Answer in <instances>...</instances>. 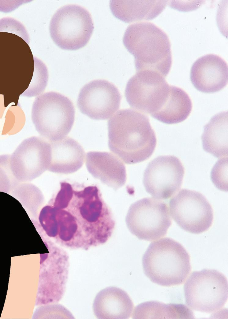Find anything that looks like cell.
Wrapping results in <instances>:
<instances>
[{
	"label": "cell",
	"mask_w": 228,
	"mask_h": 319,
	"mask_svg": "<svg viewBox=\"0 0 228 319\" xmlns=\"http://www.w3.org/2000/svg\"><path fill=\"white\" fill-rule=\"evenodd\" d=\"M53 211V236L60 244L87 250L106 243L115 222L96 185L60 183Z\"/></svg>",
	"instance_id": "1"
},
{
	"label": "cell",
	"mask_w": 228,
	"mask_h": 319,
	"mask_svg": "<svg viewBox=\"0 0 228 319\" xmlns=\"http://www.w3.org/2000/svg\"><path fill=\"white\" fill-rule=\"evenodd\" d=\"M108 146L112 152L126 164L148 159L157 143L148 116L131 109L120 110L108 120Z\"/></svg>",
	"instance_id": "2"
},
{
	"label": "cell",
	"mask_w": 228,
	"mask_h": 319,
	"mask_svg": "<svg viewBox=\"0 0 228 319\" xmlns=\"http://www.w3.org/2000/svg\"><path fill=\"white\" fill-rule=\"evenodd\" d=\"M123 41L134 57L137 71L150 70L167 76L172 64L171 44L160 28L150 22L132 24L126 30Z\"/></svg>",
	"instance_id": "3"
},
{
	"label": "cell",
	"mask_w": 228,
	"mask_h": 319,
	"mask_svg": "<svg viewBox=\"0 0 228 319\" xmlns=\"http://www.w3.org/2000/svg\"><path fill=\"white\" fill-rule=\"evenodd\" d=\"M142 263L146 275L153 282L164 286L183 283L191 270L186 250L169 237L151 243L143 256Z\"/></svg>",
	"instance_id": "4"
},
{
	"label": "cell",
	"mask_w": 228,
	"mask_h": 319,
	"mask_svg": "<svg viewBox=\"0 0 228 319\" xmlns=\"http://www.w3.org/2000/svg\"><path fill=\"white\" fill-rule=\"evenodd\" d=\"M75 113L73 104L69 98L51 91L36 97L32 105L31 117L41 137L53 141L67 136L74 124Z\"/></svg>",
	"instance_id": "5"
},
{
	"label": "cell",
	"mask_w": 228,
	"mask_h": 319,
	"mask_svg": "<svg viewBox=\"0 0 228 319\" xmlns=\"http://www.w3.org/2000/svg\"><path fill=\"white\" fill-rule=\"evenodd\" d=\"M228 281L215 269L192 272L184 285L186 302L195 310L211 313L221 309L228 299Z\"/></svg>",
	"instance_id": "6"
},
{
	"label": "cell",
	"mask_w": 228,
	"mask_h": 319,
	"mask_svg": "<svg viewBox=\"0 0 228 319\" xmlns=\"http://www.w3.org/2000/svg\"><path fill=\"white\" fill-rule=\"evenodd\" d=\"M94 28L91 16L84 7L75 4L64 6L52 16L50 33L55 43L66 50H75L89 41Z\"/></svg>",
	"instance_id": "7"
},
{
	"label": "cell",
	"mask_w": 228,
	"mask_h": 319,
	"mask_svg": "<svg viewBox=\"0 0 228 319\" xmlns=\"http://www.w3.org/2000/svg\"><path fill=\"white\" fill-rule=\"evenodd\" d=\"M125 221L132 234L140 240L150 241L165 236L172 224L167 204L150 198L142 199L132 204Z\"/></svg>",
	"instance_id": "8"
},
{
	"label": "cell",
	"mask_w": 228,
	"mask_h": 319,
	"mask_svg": "<svg viewBox=\"0 0 228 319\" xmlns=\"http://www.w3.org/2000/svg\"><path fill=\"white\" fill-rule=\"evenodd\" d=\"M165 77L150 70L137 71L128 81L125 95L134 110L151 116L158 112L166 101L170 91Z\"/></svg>",
	"instance_id": "9"
},
{
	"label": "cell",
	"mask_w": 228,
	"mask_h": 319,
	"mask_svg": "<svg viewBox=\"0 0 228 319\" xmlns=\"http://www.w3.org/2000/svg\"><path fill=\"white\" fill-rule=\"evenodd\" d=\"M171 216L183 230L198 234L207 231L213 220L212 207L206 197L199 192L182 189L169 202Z\"/></svg>",
	"instance_id": "10"
},
{
	"label": "cell",
	"mask_w": 228,
	"mask_h": 319,
	"mask_svg": "<svg viewBox=\"0 0 228 319\" xmlns=\"http://www.w3.org/2000/svg\"><path fill=\"white\" fill-rule=\"evenodd\" d=\"M51 153L48 140L33 136L24 140L11 155L6 157L14 178L19 182H26L48 170Z\"/></svg>",
	"instance_id": "11"
},
{
	"label": "cell",
	"mask_w": 228,
	"mask_h": 319,
	"mask_svg": "<svg viewBox=\"0 0 228 319\" xmlns=\"http://www.w3.org/2000/svg\"><path fill=\"white\" fill-rule=\"evenodd\" d=\"M184 174L179 159L171 155L160 156L152 160L143 175L147 192L158 199H167L178 192Z\"/></svg>",
	"instance_id": "12"
},
{
	"label": "cell",
	"mask_w": 228,
	"mask_h": 319,
	"mask_svg": "<svg viewBox=\"0 0 228 319\" xmlns=\"http://www.w3.org/2000/svg\"><path fill=\"white\" fill-rule=\"evenodd\" d=\"M69 266V257L54 246L48 257L41 264L36 305L58 302L64 294Z\"/></svg>",
	"instance_id": "13"
},
{
	"label": "cell",
	"mask_w": 228,
	"mask_h": 319,
	"mask_svg": "<svg viewBox=\"0 0 228 319\" xmlns=\"http://www.w3.org/2000/svg\"><path fill=\"white\" fill-rule=\"evenodd\" d=\"M121 96L113 83L103 79L94 80L81 89L77 101L80 112L90 118L105 120L119 109Z\"/></svg>",
	"instance_id": "14"
},
{
	"label": "cell",
	"mask_w": 228,
	"mask_h": 319,
	"mask_svg": "<svg viewBox=\"0 0 228 319\" xmlns=\"http://www.w3.org/2000/svg\"><path fill=\"white\" fill-rule=\"evenodd\" d=\"M190 79L194 86L204 93H213L228 83V65L221 57L209 54L198 59L193 64Z\"/></svg>",
	"instance_id": "15"
},
{
	"label": "cell",
	"mask_w": 228,
	"mask_h": 319,
	"mask_svg": "<svg viewBox=\"0 0 228 319\" xmlns=\"http://www.w3.org/2000/svg\"><path fill=\"white\" fill-rule=\"evenodd\" d=\"M85 165L95 178L115 190L126 183L125 166L115 154L106 152H89L86 154Z\"/></svg>",
	"instance_id": "16"
},
{
	"label": "cell",
	"mask_w": 228,
	"mask_h": 319,
	"mask_svg": "<svg viewBox=\"0 0 228 319\" xmlns=\"http://www.w3.org/2000/svg\"><path fill=\"white\" fill-rule=\"evenodd\" d=\"M48 141L51 153L48 170L68 174L76 172L82 167L85 154L82 147L76 140L66 136L58 140Z\"/></svg>",
	"instance_id": "17"
},
{
	"label": "cell",
	"mask_w": 228,
	"mask_h": 319,
	"mask_svg": "<svg viewBox=\"0 0 228 319\" xmlns=\"http://www.w3.org/2000/svg\"><path fill=\"white\" fill-rule=\"evenodd\" d=\"M133 307L127 293L115 287H108L100 291L93 304L94 314L99 319H129Z\"/></svg>",
	"instance_id": "18"
},
{
	"label": "cell",
	"mask_w": 228,
	"mask_h": 319,
	"mask_svg": "<svg viewBox=\"0 0 228 319\" xmlns=\"http://www.w3.org/2000/svg\"><path fill=\"white\" fill-rule=\"evenodd\" d=\"M166 0H112L109 6L113 15L128 23L152 20L164 9Z\"/></svg>",
	"instance_id": "19"
},
{
	"label": "cell",
	"mask_w": 228,
	"mask_h": 319,
	"mask_svg": "<svg viewBox=\"0 0 228 319\" xmlns=\"http://www.w3.org/2000/svg\"><path fill=\"white\" fill-rule=\"evenodd\" d=\"M204 150L215 157H228V112L216 114L204 127L201 136Z\"/></svg>",
	"instance_id": "20"
},
{
	"label": "cell",
	"mask_w": 228,
	"mask_h": 319,
	"mask_svg": "<svg viewBox=\"0 0 228 319\" xmlns=\"http://www.w3.org/2000/svg\"><path fill=\"white\" fill-rule=\"evenodd\" d=\"M192 108V101L187 93L180 88L170 85L166 101L159 110L151 116L165 123L176 124L186 119Z\"/></svg>",
	"instance_id": "21"
},
{
	"label": "cell",
	"mask_w": 228,
	"mask_h": 319,
	"mask_svg": "<svg viewBox=\"0 0 228 319\" xmlns=\"http://www.w3.org/2000/svg\"><path fill=\"white\" fill-rule=\"evenodd\" d=\"M193 313L186 306L180 304H166L157 301L141 304L134 310L133 318H191Z\"/></svg>",
	"instance_id": "22"
},
{
	"label": "cell",
	"mask_w": 228,
	"mask_h": 319,
	"mask_svg": "<svg viewBox=\"0 0 228 319\" xmlns=\"http://www.w3.org/2000/svg\"><path fill=\"white\" fill-rule=\"evenodd\" d=\"M34 68L32 80L27 88L21 94L27 97H37L45 90L48 81V73L45 64L40 60L34 59Z\"/></svg>",
	"instance_id": "23"
},
{
	"label": "cell",
	"mask_w": 228,
	"mask_h": 319,
	"mask_svg": "<svg viewBox=\"0 0 228 319\" xmlns=\"http://www.w3.org/2000/svg\"><path fill=\"white\" fill-rule=\"evenodd\" d=\"M74 318L73 316L65 307L59 304L45 305L37 308L33 315L34 319Z\"/></svg>",
	"instance_id": "24"
},
{
	"label": "cell",
	"mask_w": 228,
	"mask_h": 319,
	"mask_svg": "<svg viewBox=\"0 0 228 319\" xmlns=\"http://www.w3.org/2000/svg\"><path fill=\"white\" fill-rule=\"evenodd\" d=\"M228 157L219 160L213 167L211 173L213 183L216 188L228 191Z\"/></svg>",
	"instance_id": "25"
}]
</instances>
